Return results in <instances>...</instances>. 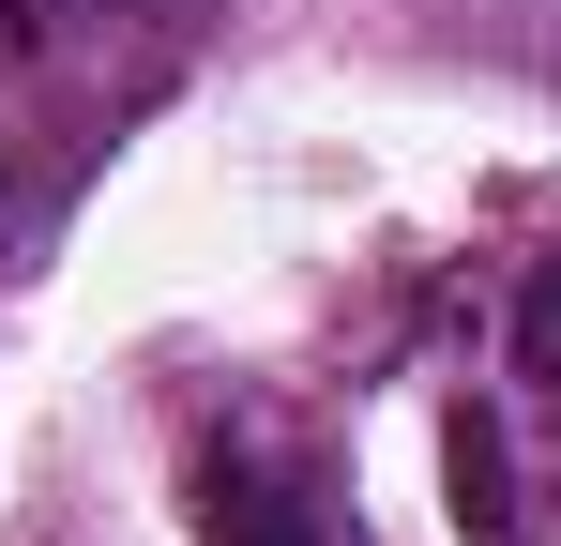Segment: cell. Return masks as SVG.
Wrapping results in <instances>:
<instances>
[{
	"instance_id": "1",
	"label": "cell",
	"mask_w": 561,
	"mask_h": 546,
	"mask_svg": "<svg viewBox=\"0 0 561 546\" xmlns=\"http://www.w3.org/2000/svg\"><path fill=\"white\" fill-rule=\"evenodd\" d=\"M516 350H531V379H547V410H561V259L531 273V319H516Z\"/></svg>"
}]
</instances>
